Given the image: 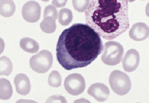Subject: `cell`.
I'll return each mask as SVG.
<instances>
[{
	"label": "cell",
	"mask_w": 149,
	"mask_h": 103,
	"mask_svg": "<svg viewBox=\"0 0 149 103\" xmlns=\"http://www.w3.org/2000/svg\"><path fill=\"white\" fill-rule=\"evenodd\" d=\"M129 35L130 38L134 41L145 40L149 36V26L144 23H135L130 29Z\"/></svg>",
	"instance_id": "10"
},
{
	"label": "cell",
	"mask_w": 149,
	"mask_h": 103,
	"mask_svg": "<svg viewBox=\"0 0 149 103\" xmlns=\"http://www.w3.org/2000/svg\"><path fill=\"white\" fill-rule=\"evenodd\" d=\"M62 79L61 75L57 71L54 70L50 73L48 77V83L52 87H59L61 86Z\"/></svg>",
	"instance_id": "18"
},
{
	"label": "cell",
	"mask_w": 149,
	"mask_h": 103,
	"mask_svg": "<svg viewBox=\"0 0 149 103\" xmlns=\"http://www.w3.org/2000/svg\"><path fill=\"white\" fill-rule=\"evenodd\" d=\"M16 11V5L12 0H0V14L2 16H12Z\"/></svg>",
	"instance_id": "12"
},
{
	"label": "cell",
	"mask_w": 149,
	"mask_h": 103,
	"mask_svg": "<svg viewBox=\"0 0 149 103\" xmlns=\"http://www.w3.org/2000/svg\"><path fill=\"white\" fill-rule=\"evenodd\" d=\"M40 27L44 33H53L55 32L56 29V21L49 17L43 18L42 21L40 23Z\"/></svg>",
	"instance_id": "17"
},
{
	"label": "cell",
	"mask_w": 149,
	"mask_h": 103,
	"mask_svg": "<svg viewBox=\"0 0 149 103\" xmlns=\"http://www.w3.org/2000/svg\"><path fill=\"white\" fill-rule=\"evenodd\" d=\"M104 51L101 56L102 61L107 65H117L122 61L124 54V48L122 45L116 41L106 43Z\"/></svg>",
	"instance_id": "4"
},
{
	"label": "cell",
	"mask_w": 149,
	"mask_h": 103,
	"mask_svg": "<svg viewBox=\"0 0 149 103\" xmlns=\"http://www.w3.org/2000/svg\"><path fill=\"white\" fill-rule=\"evenodd\" d=\"M88 93L99 102L107 101L110 95L108 87L104 84L95 83L88 88Z\"/></svg>",
	"instance_id": "9"
},
{
	"label": "cell",
	"mask_w": 149,
	"mask_h": 103,
	"mask_svg": "<svg viewBox=\"0 0 149 103\" xmlns=\"http://www.w3.org/2000/svg\"><path fill=\"white\" fill-rule=\"evenodd\" d=\"M13 95L11 83L5 78L0 79V99L3 100L10 99Z\"/></svg>",
	"instance_id": "14"
},
{
	"label": "cell",
	"mask_w": 149,
	"mask_h": 103,
	"mask_svg": "<svg viewBox=\"0 0 149 103\" xmlns=\"http://www.w3.org/2000/svg\"><path fill=\"white\" fill-rule=\"evenodd\" d=\"M128 10L127 0H91L86 23L103 39L111 40L129 28Z\"/></svg>",
	"instance_id": "2"
},
{
	"label": "cell",
	"mask_w": 149,
	"mask_h": 103,
	"mask_svg": "<svg viewBox=\"0 0 149 103\" xmlns=\"http://www.w3.org/2000/svg\"><path fill=\"white\" fill-rule=\"evenodd\" d=\"M64 86L69 94L74 96H77L83 93L85 89L84 78L79 73H72L66 78Z\"/></svg>",
	"instance_id": "6"
},
{
	"label": "cell",
	"mask_w": 149,
	"mask_h": 103,
	"mask_svg": "<svg viewBox=\"0 0 149 103\" xmlns=\"http://www.w3.org/2000/svg\"><path fill=\"white\" fill-rule=\"evenodd\" d=\"M91 1H72V4L74 9L79 12H84L88 9Z\"/></svg>",
	"instance_id": "19"
},
{
	"label": "cell",
	"mask_w": 149,
	"mask_h": 103,
	"mask_svg": "<svg viewBox=\"0 0 149 103\" xmlns=\"http://www.w3.org/2000/svg\"><path fill=\"white\" fill-rule=\"evenodd\" d=\"M67 1H53L52 5L57 8H60L66 5Z\"/></svg>",
	"instance_id": "21"
},
{
	"label": "cell",
	"mask_w": 149,
	"mask_h": 103,
	"mask_svg": "<svg viewBox=\"0 0 149 103\" xmlns=\"http://www.w3.org/2000/svg\"><path fill=\"white\" fill-rule=\"evenodd\" d=\"M14 83L16 91L20 95H26L30 92V82L26 75L23 73L17 74L14 78Z\"/></svg>",
	"instance_id": "11"
},
{
	"label": "cell",
	"mask_w": 149,
	"mask_h": 103,
	"mask_svg": "<svg viewBox=\"0 0 149 103\" xmlns=\"http://www.w3.org/2000/svg\"><path fill=\"white\" fill-rule=\"evenodd\" d=\"M100 36L86 24L76 23L65 29L57 44V59L66 70L89 65L102 53Z\"/></svg>",
	"instance_id": "1"
},
{
	"label": "cell",
	"mask_w": 149,
	"mask_h": 103,
	"mask_svg": "<svg viewBox=\"0 0 149 103\" xmlns=\"http://www.w3.org/2000/svg\"><path fill=\"white\" fill-rule=\"evenodd\" d=\"M58 17V11L54 5H48L44 9L43 18L46 17L51 18L56 21Z\"/></svg>",
	"instance_id": "20"
},
{
	"label": "cell",
	"mask_w": 149,
	"mask_h": 103,
	"mask_svg": "<svg viewBox=\"0 0 149 103\" xmlns=\"http://www.w3.org/2000/svg\"><path fill=\"white\" fill-rule=\"evenodd\" d=\"M5 48V43L2 38H0V55L4 51Z\"/></svg>",
	"instance_id": "22"
},
{
	"label": "cell",
	"mask_w": 149,
	"mask_h": 103,
	"mask_svg": "<svg viewBox=\"0 0 149 103\" xmlns=\"http://www.w3.org/2000/svg\"><path fill=\"white\" fill-rule=\"evenodd\" d=\"M13 64L11 60L6 56L0 58V76H8L12 72Z\"/></svg>",
	"instance_id": "15"
},
{
	"label": "cell",
	"mask_w": 149,
	"mask_h": 103,
	"mask_svg": "<svg viewBox=\"0 0 149 103\" xmlns=\"http://www.w3.org/2000/svg\"><path fill=\"white\" fill-rule=\"evenodd\" d=\"M73 19V14L69 9L63 8L59 12L58 21L62 25H68L71 23Z\"/></svg>",
	"instance_id": "16"
},
{
	"label": "cell",
	"mask_w": 149,
	"mask_h": 103,
	"mask_svg": "<svg viewBox=\"0 0 149 103\" xmlns=\"http://www.w3.org/2000/svg\"><path fill=\"white\" fill-rule=\"evenodd\" d=\"M20 45L24 51L32 54L38 52L39 49V43L35 40L29 38H22L20 41Z\"/></svg>",
	"instance_id": "13"
},
{
	"label": "cell",
	"mask_w": 149,
	"mask_h": 103,
	"mask_svg": "<svg viewBox=\"0 0 149 103\" xmlns=\"http://www.w3.org/2000/svg\"><path fill=\"white\" fill-rule=\"evenodd\" d=\"M53 62L52 53L47 50H42L39 54L31 57L29 65L34 71L38 73H44L52 67Z\"/></svg>",
	"instance_id": "5"
},
{
	"label": "cell",
	"mask_w": 149,
	"mask_h": 103,
	"mask_svg": "<svg viewBox=\"0 0 149 103\" xmlns=\"http://www.w3.org/2000/svg\"><path fill=\"white\" fill-rule=\"evenodd\" d=\"M41 10V6L36 1H28L22 8V16L24 20L29 23H36L40 19Z\"/></svg>",
	"instance_id": "7"
},
{
	"label": "cell",
	"mask_w": 149,
	"mask_h": 103,
	"mask_svg": "<svg viewBox=\"0 0 149 103\" xmlns=\"http://www.w3.org/2000/svg\"><path fill=\"white\" fill-rule=\"evenodd\" d=\"M140 56L139 53L136 49H129L124 57L122 65L125 71L132 72L135 71L139 65Z\"/></svg>",
	"instance_id": "8"
},
{
	"label": "cell",
	"mask_w": 149,
	"mask_h": 103,
	"mask_svg": "<svg viewBox=\"0 0 149 103\" xmlns=\"http://www.w3.org/2000/svg\"><path fill=\"white\" fill-rule=\"evenodd\" d=\"M109 83L112 90L118 95L122 96L130 91L131 83L129 76L119 70H115L110 73Z\"/></svg>",
	"instance_id": "3"
}]
</instances>
